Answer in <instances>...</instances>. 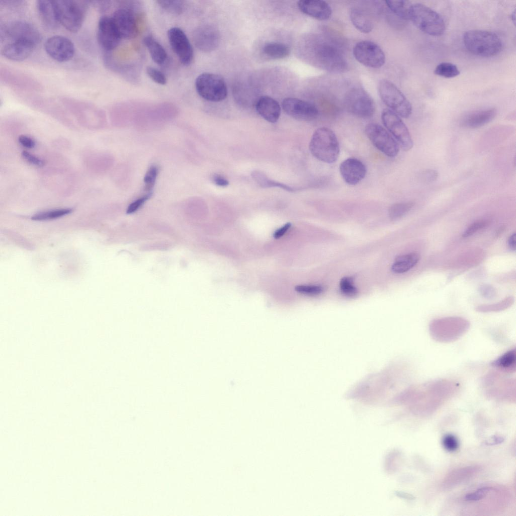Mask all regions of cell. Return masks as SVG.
Masks as SVG:
<instances>
[{"label": "cell", "mask_w": 516, "mask_h": 516, "mask_svg": "<svg viewBox=\"0 0 516 516\" xmlns=\"http://www.w3.org/2000/svg\"><path fill=\"white\" fill-rule=\"evenodd\" d=\"M47 54L59 62H66L74 55L75 46L72 41L61 35H53L48 38L44 45Z\"/></svg>", "instance_id": "cell-17"}, {"label": "cell", "mask_w": 516, "mask_h": 516, "mask_svg": "<svg viewBox=\"0 0 516 516\" xmlns=\"http://www.w3.org/2000/svg\"><path fill=\"white\" fill-rule=\"evenodd\" d=\"M481 381L487 397L500 400H515V378H506L497 373L491 372L485 375Z\"/></svg>", "instance_id": "cell-9"}, {"label": "cell", "mask_w": 516, "mask_h": 516, "mask_svg": "<svg viewBox=\"0 0 516 516\" xmlns=\"http://www.w3.org/2000/svg\"><path fill=\"white\" fill-rule=\"evenodd\" d=\"M212 179L215 184L218 186L225 187L229 185V181L221 175L215 174L213 176Z\"/></svg>", "instance_id": "cell-51"}, {"label": "cell", "mask_w": 516, "mask_h": 516, "mask_svg": "<svg viewBox=\"0 0 516 516\" xmlns=\"http://www.w3.org/2000/svg\"><path fill=\"white\" fill-rule=\"evenodd\" d=\"M442 444L444 447L449 452H454L459 447L458 439L452 434H447L443 437Z\"/></svg>", "instance_id": "cell-46"}, {"label": "cell", "mask_w": 516, "mask_h": 516, "mask_svg": "<svg viewBox=\"0 0 516 516\" xmlns=\"http://www.w3.org/2000/svg\"><path fill=\"white\" fill-rule=\"evenodd\" d=\"M491 490V488L488 487H482L478 489L473 493L467 494L465 499L468 501H477L483 498Z\"/></svg>", "instance_id": "cell-44"}, {"label": "cell", "mask_w": 516, "mask_h": 516, "mask_svg": "<svg viewBox=\"0 0 516 516\" xmlns=\"http://www.w3.org/2000/svg\"><path fill=\"white\" fill-rule=\"evenodd\" d=\"M291 223H287L286 224H285L283 227L277 229L273 234L274 237L276 239H278L281 237L288 231V230L291 227Z\"/></svg>", "instance_id": "cell-52"}, {"label": "cell", "mask_w": 516, "mask_h": 516, "mask_svg": "<svg viewBox=\"0 0 516 516\" xmlns=\"http://www.w3.org/2000/svg\"><path fill=\"white\" fill-rule=\"evenodd\" d=\"M97 37L99 43L106 50H112L118 46L121 38L112 17L107 16L100 17L97 26Z\"/></svg>", "instance_id": "cell-20"}, {"label": "cell", "mask_w": 516, "mask_h": 516, "mask_svg": "<svg viewBox=\"0 0 516 516\" xmlns=\"http://www.w3.org/2000/svg\"><path fill=\"white\" fill-rule=\"evenodd\" d=\"M112 19L121 38L130 39L138 35V26L132 10L120 8L114 12Z\"/></svg>", "instance_id": "cell-21"}, {"label": "cell", "mask_w": 516, "mask_h": 516, "mask_svg": "<svg viewBox=\"0 0 516 516\" xmlns=\"http://www.w3.org/2000/svg\"><path fill=\"white\" fill-rule=\"evenodd\" d=\"M410 20L419 29L431 36H440L445 30V24L441 16L420 3L411 5Z\"/></svg>", "instance_id": "cell-6"}, {"label": "cell", "mask_w": 516, "mask_h": 516, "mask_svg": "<svg viewBox=\"0 0 516 516\" xmlns=\"http://www.w3.org/2000/svg\"><path fill=\"white\" fill-rule=\"evenodd\" d=\"M282 105L287 114L298 120L312 121L318 115V110L314 104L300 99L286 98L283 100Z\"/></svg>", "instance_id": "cell-16"}, {"label": "cell", "mask_w": 516, "mask_h": 516, "mask_svg": "<svg viewBox=\"0 0 516 516\" xmlns=\"http://www.w3.org/2000/svg\"><path fill=\"white\" fill-rule=\"evenodd\" d=\"M309 148L315 158L328 164L335 162L340 154V145L336 134L326 127L315 131L311 136Z\"/></svg>", "instance_id": "cell-4"}, {"label": "cell", "mask_w": 516, "mask_h": 516, "mask_svg": "<svg viewBox=\"0 0 516 516\" xmlns=\"http://www.w3.org/2000/svg\"><path fill=\"white\" fill-rule=\"evenodd\" d=\"M420 256L416 253H410L397 257L392 266V271L396 273H405L418 262Z\"/></svg>", "instance_id": "cell-31"}, {"label": "cell", "mask_w": 516, "mask_h": 516, "mask_svg": "<svg viewBox=\"0 0 516 516\" xmlns=\"http://www.w3.org/2000/svg\"><path fill=\"white\" fill-rule=\"evenodd\" d=\"M59 23L71 32H77L83 23L88 4L74 0L53 1Z\"/></svg>", "instance_id": "cell-7"}, {"label": "cell", "mask_w": 516, "mask_h": 516, "mask_svg": "<svg viewBox=\"0 0 516 516\" xmlns=\"http://www.w3.org/2000/svg\"><path fill=\"white\" fill-rule=\"evenodd\" d=\"M251 175L252 178L262 187L268 188L272 187H278L289 191L295 190V189L291 186L270 179L263 172L260 171H253L252 172Z\"/></svg>", "instance_id": "cell-35"}, {"label": "cell", "mask_w": 516, "mask_h": 516, "mask_svg": "<svg viewBox=\"0 0 516 516\" xmlns=\"http://www.w3.org/2000/svg\"><path fill=\"white\" fill-rule=\"evenodd\" d=\"M308 56L319 68L333 73H343L348 69V63L340 48L323 38H314L308 43Z\"/></svg>", "instance_id": "cell-1"}, {"label": "cell", "mask_w": 516, "mask_h": 516, "mask_svg": "<svg viewBox=\"0 0 516 516\" xmlns=\"http://www.w3.org/2000/svg\"><path fill=\"white\" fill-rule=\"evenodd\" d=\"M496 114L497 110L494 108L472 111L464 116L461 124L468 128H479L491 122Z\"/></svg>", "instance_id": "cell-25"}, {"label": "cell", "mask_w": 516, "mask_h": 516, "mask_svg": "<svg viewBox=\"0 0 516 516\" xmlns=\"http://www.w3.org/2000/svg\"><path fill=\"white\" fill-rule=\"evenodd\" d=\"M507 244L509 248L515 250L516 248V233H514L509 237L507 241Z\"/></svg>", "instance_id": "cell-53"}, {"label": "cell", "mask_w": 516, "mask_h": 516, "mask_svg": "<svg viewBox=\"0 0 516 516\" xmlns=\"http://www.w3.org/2000/svg\"><path fill=\"white\" fill-rule=\"evenodd\" d=\"M383 124L388 131L396 139L402 150H410L414 143L410 132L402 119L396 113L390 109H384L381 115Z\"/></svg>", "instance_id": "cell-13"}, {"label": "cell", "mask_w": 516, "mask_h": 516, "mask_svg": "<svg viewBox=\"0 0 516 516\" xmlns=\"http://www.w3.org/2000/svg\"><path fill=\"white\" fill-rule=\"evenodd\" d=\"M388 8L397 17L403 21L410 20L411 4L407 1H386Z\"/></svg>", "instance_id": "cell-34"}, {"label": "cell", "mask_w": 516, "mask_h": 516, "mask_svg": "<svg viewBox=\"0 0 516 516\" xmlns=\"http://www.w3.org/2000/svg\"><path fill=\"white\" fill-rule=\"evenodd\" d=\"M257 112L266 120L272 123L276 122L281 114V107L274 98L268 96H263L255 103Z\"/></svg>", "instance_id": "cell-26"}, {"label": "cell", "mask_w": 516, "mask_h": 516, "mask_svg": "<svg viewBox=\"0 0 516 516\" xmlns=\"http://www.w3.org/2000/svg\"><path fill=\"white\" fill-rule=\"evenodd\" d=\"M158 173L159 169L156 165L151 166L147 171L144 177V183L145 190L148 193H150L154 187Z\"/></svg>", "instance_id": "cell-40"}, {"label": "cell", "mask_w": 516, "mask_h": 516, "mask_svg": "<svg viewBox=\"0 0 516 516\" xmlns=\"http://www.w3.org/2000/svg\"><path fill=\"white\" fill-rule=\"evenodd\" d=\"M438 173L435 170L427 169L421 172V180L425 183H431L435 181Z\"/></svg>", "instance_id": "cell-49"}, {"label": "cell", "mask_w": 516, "mask_h": 516, "mask_svg": "<svg viewBox=\"0 0 516 516\" xmlns=\"http://www.w3.org/2000/svg\"><path fill=\"white\" fill-rule=\"evenodd\" d=\"M463 43L471 53L481 57H490L501 50L502 43L494 33L482 30H471L463 35Z\"/></svg>", "instance_id": "cell-3"}, {"label": "cell", "mask_w": 516, "mask_h": 516, "mask_svg": "<svg viewBox=\"0 0 516 516\" xmlns=\"http://www.w3.org/2000/svg\"><path fill=\"white\" fill-rule=\"evenodd\" d=\"M470 327V322L460 317H446L434 319L429 325L431 338L440 343L455 342L464 335Z\"/></svg>", "instance_id": "cell-5"}, {"label": "cell", "mask_w": 516, "mask_h": 516, "mask_svg": "<svg viewBox=\"0 0 516 516\" xmlns=\"http://www.w3.org/2000/svg\"><path fill=\"white\" fill-rule=\"evenodd\" d=\"M21 156L27 162L32 165L41 167L45 165L43 159L26 151H23Z\"/></svg>", "instance_id": "cell-45"}, {"label": "cell", "mask_w": 516, "mask_h": 516, "mask_svg": "<svg viewBox=\"0 0 516 516\" xmlns=\"http://www.w3.org/2000/svg\"><path fill=\"white\" fill-rule=\"evenodd\" d=\"M36 45L25 41H12L6 42L1 48V54L7 58L21 61L28 58L34 51Z\"/></svg>", "instance_id": "cell-23"}, {"label": "cell", "mask_w": 516, "mask_h": 516, "mask_svg": "<svg viewBox=\"0 0 516 516\" xmlns=\"http://www.w3.org/2000/svg\"><path fill=\"white\" fill-rule=\"evenodd\" d=\"M156 2L164 11L174 15H180L184 8V1L180 0H162Z\"/></svg>", "instance_id": "cell-38"}, {"label": "cell", "mask_w": 516, "mask_h": 516, "mask_svg": "<svg viewBox=\"0 0 516 516\" xmlns=\"http://www.w3.org/2000/svg\"><path fill=\"white\" fill-rule=\"evenodd\" d=\"M170 45L180 61L188 65L193 58V50L185 33L178 27L171 28L167 32Z\"/></svg>", "instance_id": "cell-18"}, {"label": "cell", "mask_w": 516, "mask_h": 516, "mask_svg": "<svg viewBox=\"0 0 516 516\" xmlns=\"http://www.w3.org/2000/svg\"><path fill=\"white\" fill-rule=\"evenodd\" d=\"M412 202H402L391 206L389 210L390 218L393 220L398 219L408 213L413 207Z\"/></svg>", "instance_id": "cell-36"}, {"label": "cell", "mask_w": 516, "mask_h": 516, "mask_svg": "<svg viewBox=\"0 0 516 516\" xmlns=\"http://www.w3.org/2000/svg\"><path fill=\"white\" fill-rule=\"evenodd\" d=\"M108 157L106 155L93 153L88 155L85 159L87 167L94 172H101L108 166Z\"/></svg>", "instance_id": "cell-33"}, {"label": "cell", "mask_w": 516, "mask_h": 516, "mask_svg": "<svg viewBox=\"0 0 516 516\" xmlns=\"http://www.w3.org/2000/svg\"><path fill=\"white\" fill-rule=\"evenodd\" d=\"M18 141L22 146L28 149H32L36 145L34 140L26 135L20 136L18 138Z\"/></svg>", "instance_id": "cell-50"}, {"label": "cell", "mask_w": 516, "mask_h": 516, "mask_svg": "<svg viewBox=\"0 0 516 516\" xmlns=\"http://www.w3.org/2000/svg\"><path fill=\"white\" fill-rule=\"evenodd\" d=\"M339 170L343 180L351 185L360 182L365 177L367 172L364 163L354 157L348 158L342 162L339 166Z\"/></svg>", "instance_id": "cell-22"}, {"label": "cell", "mask_w": 516, "mask_h": 516, "mask_svg": "<svg viewBox=\"0 0 516 516\" xmlns=\"http://www.w3.org/2000/svg\"><path fill=\"white\" fill-rule=\"evenodd\" d=\"M41 40L40 32L33 25L23 21H14L1 26V40L25 41L37 45Z\"/></svg>", "instance_id": "cell-12"}, {"label": "cell", "mask_w": 516, "mask_h": 516, "mask_svg": "<svg viewBox=\"0 0 516 516\" xmlns=\"http://www.w3.org/2000/svg\"><path fill=\"white\" fill-rule=\"evenodd\" d=\"M195 86L199 95L209 101H221L227 95V88L224 79L215 74H201L196 80Z\"/></svg>", "instance_id": "cell-10"}, {"label": "cell", "mask_w": 516, "mask_h": 516, "mask_svg": "<svg viewBox=\"0 0 516 516\" xmlns=\"http://www.w3.org/2000/svg\"><path fill=\"white\" fill-rule=\"evenodd\" d=\"M264 53L272 59H282L288 56L290 50L289 46L279 42H269L263 48Z\"/></svg>", "instance_id": "cell-32"}, {"label": "cell", "mask_w": 516, "mask_h": 516, "mask_svg": "<svg viewBox=\"0 0 516 516\" xmlns=\"http://www.w3.org/2000/svg\"><path fill=\"white\" fill-rule=\"evenodd\" d=\"M153 60L158 64L164 63L167 58V53L161 44L152 36H147L143 40Z\"/></svg>", "instance_id": "cell-29"}, {"label": "cell", "mask_w": 516, "mask_h": 516, "mask_svg": "<svg viewBox=\"0 0 516 516\" xmlns=\"http://www.w3.org/2000/svg\"><path fill=\"white\" fill-rule=\"evenodd\" d=\"M195 46L204 52H210L216 49L221 40L220 33L215 26L204 24L197 27L192 33Z\"/></svg>", "instance_id": "cell-19"}, {"label": "cell", "mask_w": 516, "mask_h": 516, "mask_svg": "<svg viewBox=\"0 0 516 516\" xmlns=\"http://www.w3.org/2000/svg\"><path fill=\"white\" fill-rule=\"evenodd\" d=\"M151 196V193H148L133 202L127 207L126 213L130 214L137 211L150 198Z\"/></svg>", "instance_id": "cell-48"}, {"label": "cell", "mask_w": 516, "mask_h": 516, "mask_svg": "<svg viewBox=\"0 0 516 516\" xmlns=\"http://www.w3.org/2000/svg\"><path fill=\"white\" fill-rule=\"evenodd\" d=\"M378 91L380 98L390 110L405 118L411 115L412 104L400 89L390 81L386 79L380 80Z\"/></svg>", "instance_id": "cell-8"}, {"label": "cell", "mask_w": 516, "mask_h": 516, "mask_svg": "<svg viewBox=\"0 0 516 516\" xmlns=\"http://www.w3.org/2000/svg\"><path fill=\"white\" fill-rule=\"evenodd\" d=\"M487 222L485 221L475 222L470 225L463 232L462 237L466 238L473 235L475 232L485 227Z\"/></svg>", "instance_id": "cell-47"}, {"label": "cell", "mask_w": 516, "mask_h": 516, "mask_svg": "<svg viewBox=\"0 0 516 516\" xmlns=\"http://www.w3.org/2000/svg\"><path fill=\"white\" fill-rule=\"evenodd\" d=\"M72 212L70 208L58 209L37 213L32 217V219L37 221L48 220L58 218L67 215Z\"/></svg>", "instance_id": "cell-39"}, {"label": "cell", "mask_w": 516, "mask_h": 516, "mask_svg": "<svg viewBox=\"0 0 516 516\" xmlns=\"http://www.w3.org/2000/svg\"><path fill=\"white\" fill-rule=\"evenodd\" d=\"M146 73L149 77L154 82L164 85L167 83V79L165 75L160 70L152 67H148L146 69Z\"/></svg>", "instance_id": "cell-42"}, {"label": "cell", "mask_w": 516, "mask_h": 516, "mask_svg": "<svg viewBox=\"0 0 516 516\" xmlns=\"http://www.w3.org/2000/svg\"><path fill=\"white\" fill-rule=\"evenodd\" d=\"M365 133L374 147L390 157L396 156L399 145L388 131L380 125L370 123L365 127Z\"/></svg>", "instance_id": "cell-14"}, {"label": "cell", "mask_w": 516, "mask_h": 516, "mask_svg": "<svg viewBox=\"0 0 516 516\" xmlns=\"http://www.w3.org/2000/svg\"><path fill=\"white\" fill-rule=\"evenodd\" d=\"M350 17L352 24L360 32L368 33L372 31V22L361 9H352L350 12Z\"/></svg>", "instance_id": "cell-30"}, {"label": "cell", "mask_w": 516, "mask_h": 516, "mask_svg": "<svg viewBox=\"0 0 516 516\" xmlns=\"http://www.w3.org/2000/svg\"><path fill=\"white\" fill-rule=\"evenodd\" d=\"M37 9L40 20L46 28L54 30L58 27L59 23L53 1H38Z\"/></svg>", "instance_id": "cell-27"}, {"label": "cell", "mask_w": 516, "mask_h": 516, "mask_svg": "<svg viewBox=\"0 0 516 516\" xmlns=\"http://www.w3.org/2000/svg\"><path fill=\"white\" fill-rule=\"evenodd\" d=\"M344 102L349 112L360 118L371 117L375 112V105L372 98L361 87L349 90L345 96Z\"/></svg>", "instance_id": "cell-11"}, {"label": "cell", "mask_w": 516, "mask_h": 516, "mask_svg": "<svg viewBox=\"0 0 516 516\" xmlns=\"http://www.w3.org/2000/svg\"><path fill=\"white\" fill-rule=\"evenodd\" d=\"M297 6L301 12L315 19L325 21L331 17L332 10L326 1L321 0H301Z\"/></svg>", "instance_id": "cell-24"}, {"label": "cell", "mask_w": 516, "mask_h": 516, "mask_svg": "<svg viewBox=\"0 0 516 516\" xmlns=\"http://www.w3.org/2000/svg\"><path fill=\"white\" fill-rule=\"evenodd\" d=\"M460 71L454 64L443 62L438 64L434 69V73L446 78L455 77L460 74Z\"/></svg>", "instance_id": "cell-37"}, {"label": "cell", "mask_w": 516, "mask_h": 516, "mask_svg": "<svg viewBox=\"0 0 516 516\" xmlns=\"http://www.w3.org/2000/svg\"><path fill=\"white\" fill-rule=\"evenodd\" d=\"M353 54L359 63L370 68H379L385 62V55L382 49L371 41L363 40L357 43L353 47Z\"/></svg>", "instance_id": "cell-15"}, {"label": "cell", "mask_w": 516, "mask_h": 516, "mask_svg": "<svg viewBox=\"0 0 516 516\" xmlns=\"http://www.w3.org/2000/svg\"><path fill=\"white\" fill-rule=\"evenodd\" d=\"M340 289L341 292L347 296L353 297L358 293V290L351 277H346L341 280Z\"/></svg>", "instance_id": "cell-41"}, {"label": "cell", "mask_w": 516, "mask_h": 516, "mask_svg": "<svg viewBox=\"0 0 516 516\" xmlns=\"http://www.w3.org/2000/svg\"><path fill=\"white\" fill-rule=\"evenodd\" d=\"M295 290L301 294L316 295L321 293L324 288L320 285H297Z\"/></svg>", "instance_id": "cell-43"}, {"label": "cell", "mask_w": 516, "mask_h": 516, "mask_svg": "<svg viewBox=\"0 0 516 516\" xmlns=\"http://www.w3.org/2000/svg\"><path fill=\"white\" fill-rule=\"evenodd\" d=\"M460 390L456 380L442 378L422 383L410 391L411 398L421 406L436 407L455 396Z\"/></svg>", "instance_id": "cell-2"}, {"label": "cell", "mask_w": 516, "mask_h": 516, "mask_svg": "<svg viewBox=\"0 0 516 516\" xmlns=\"http://www.w3.org/2000/svg\"><path fill=\"white\" fill-rule=\"evenodd\" d=\"M493 367L504 372L513 373L516 370V351L513 348L507 351L491 362Z\"/></svg>", "instance_id": "cell-28"}]
</instances>
